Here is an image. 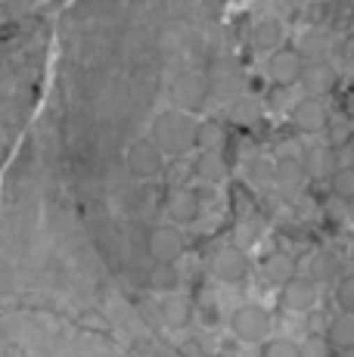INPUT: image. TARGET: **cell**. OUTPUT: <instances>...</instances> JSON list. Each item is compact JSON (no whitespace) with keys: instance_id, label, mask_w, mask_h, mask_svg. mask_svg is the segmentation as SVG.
<instances>
[{"instance_id":"obj_1","label":"cell","mask_w":354,"mask_h":357,"mask_svg":"<svg viewBox=\"0 0 354 357\" xmlns=\"http://www.w3.org/2000/svg\"><path fill=\"white\" fill-rule=\"evenodd\" d=\"M149 140L162 149L165 155H183L196 146V119L183 109H168L153 121Z\"/></svg>"},{"instance_id":"obj_2","label":"cell","mask_w":354,"mask_h":357,"mask_svg":"<svg viewBox=\"0 0 354 357\" xmlns=\"http://www.w3.org/2000/svg\"><path fill=\"white\" fill-rule=\"evenodd\" d=\"M302 68L305 59L295 47H277V50L264 53V75H268L270 87L302 84Z\"/></svg>"},{"instance_id":"obj_3","label":"cell","mask_w":354,"mask_h":357,"mask_svg":"<svg viewBox=\"0 0 354 357\" xmlns=\"http://www.w3.org/2000/svg\"><path fill=\"white\" fill-rule=\"evenodd\" d=\"M230 329L243 342H268L270 335V314L261 305H240L230 317Z\"/></svg>"},{"instance_id":"obj_4","label":"cell","mask_w":354,"mask_h":357,"mask_svg":"<svg viewBox=\"0 0 354 357\" xmlns=\"http://www.w3.org/2000/svg\"><path fill=\"white\" fill-rule=\"evenodd\" d=\"M125 162H128V171H131L134 177L149 181V177L162 174V168H165V153H162L149 137H143V140H134L131 146H128Z\"/></svg>"},{"instance_id":"obj_5","label":"cell","mask_w":354,"mask_h":357,"mask_svg":"<svg viewBox=\"0 0 354 357\" xmlns=\"http://www.w3.org/2000/svg\"><path fill=\"white\" fill-rule=\"evenodd\" d=\"M336 84H339V72L332 68L330 59H326V56L305 59V68H302V87H305V93L323 100L326 93L336 91Z\"/></svg>"},{"instance_id":"obj_6","label":"cell","mask_w":354,"mask_h":357,"mask_svg":"<svg viewBox=\"0 0 354 357\" xmlns=\"http://www.w3.org/2000/svg\"><path fill=\"white\" fill-rule=\"evenodd\" d=\"M292 125L302 130V134H320V130H326L330 115H326L323 100L311 97V93L298 97L295 102H292Z\"/></svg>"},{"instance_id":"obj_7","label":"cell","mask_w":354,"mask_h":357,"mask_svg":"<svg viewBox=\"0 0 354 357\" xmlns=\"http://www.w3.org/2000/svg\"><path fill=\"white\" fill-rule=\"evenodd\" d=\"M249 271V258L240 245H221L212 255V273L224 283H240Z\"/></svg>"},{"instance_id":"obj_8","label":"cell","mask_w":354,"mask_h":357,"mask_svg":"<svg viewBox=\"0 0 354 357\" xmlns=\"http://www.w3.org/2000/svg\"><path fill=\"white\" fill-rule=\"evenodd\" d=\"M283 305L289 311H314L317 305V280L314 277H292L283 286Z\"/></svg>"},{"instance_id":"obj_9","label":"cell","mask_w":354,"mask_h":357,"mask_svg":"<svg viewBox=\"0 0 354 357\" xmlns=\"http://www.w3.org/2000/svg\"><path fill=\"white\" fill-rule=\"evenodd\" d=\"M305 168H308L311 177H332L342 165H339V153L332 143H317V146H308L302 155Z\"/></svg>"},{"instance_id":"obj_10","label":"cell","mask_w":354,"mask_h":357,"mask_svg":"<svg viewBox=\"0 0 354 357\" xmlns=\"http://www.w3.org/2000/svg\"><path fill=\"white\" fill-rule=\"evenodd\" d=\"M146 249H149V255H153V261H171L174 264L183 252V236L174 227H155L149 233Z\"/></svg>"},{"instance_id":"obj_11","label":"cell","mask_w":354,"mask_h":357,"mask_svg":"<svg viewBox=\"0 0 354 357\" xmlns=\"http://www.w3.org/2000/svg\"><path fill=\"white\" fill-rule=\"evenodd\" d=\"M295 50L302 53V59H320L330 53V34L320 25H308L295 34Z\"/></svg>"},{"instance_id":"obj_12","label":"cell","mask_w":354,"mask_h":357,"mask_svg":"<svg viewBox=\"0 0 354 357\" xmlns=\"http://www.w3.org/2000/svg\"><path fill=\"white\" fill-rule=\"evenodd\" d=\"M227 143V130L221 119H196V146L202 153H221Z\"/></svg>"},{"instance_id":"obj_13","label":"cell","mask_w":354,"mask_h":357,"mask_svg":"<svg viewBox=\"0 0 354 357\" xmlns=\"http://www.w3.org/2000/svg\"><path fill=\"white\" fill-rule=\"evenodd\" d=\"M168 218H174L177 224H190L193 218H199V196L193 190H174L168 196Z\"/></svg>"},{"instance_id":"obj_14","label":"cell","mask_w":354,"mask_h":357,"mask_svg":"<svg viewBox=\"0 0 354 357\" xmlns=\"http://www.w3.org/2000/svg\"><path fill=\"white\" fill-rule=\"evenodd\" d=\"M305 174H308V168H305V162L298 159V155H280V159L274 162V181L286 190L298 187V183L305 181Z\"/></svg>"},{"instance_id":"obj_15","label":"cell","mask_w":354,"mask_h":357,"mask_svg":"<svg viewBox=\"0 0 354 357\" xmlns=\"http://www.w3.org/2000/svg\"><path fill=\"white\" fill-rule=\"evenodd\" d=\"M193 174L202 183H221L227 177V162H224L221 153H202L193 165Z\"/></svg>"},{"instance_id":"obj_16","label":"cell","mask_w":354,"mask_h":357,"mask_svg":"<svg viewBox=\"0 0 354 357\" xmlns=\"http://www.w3.org/2000/svg\"><path fill=\"white\" fill-rule=\"evenodd\" d=\"M264 280L274 286H286L292 277H295V261H292L289 255H283V252H277V255H270L268 261H264Z\"/></svg>"},{"instance_id":"obj_17","label":"cell","mask_w":354,"mask_h":357,"mask_svg":"<svg viewBox=\"0 0 354 357\" xmlns=\"http://www.w3.org/2000/svg\"><path fill=\"white\" fill-rule=\"evenodd\" d=\"M162 317H165L168 326L180 329L190 324V317H193V305H190L183 295H168L165 301H162Z\"/></svg>"},{"instance_id":"obj_18","label":"cell","mask_w":354,"mask_h":357,"mask_svg":"<svg viewBox=\"0 0 354 357\" xmlns=\"http://www.w3.org/2000/svg\"><path fill=\"white\" fill-rule=\"evenodd\" d=\"M180 277L177 267H171V261H155V267H149V289L155 292H174Z\"/></svg>"},{"instance_id":"obj_19","label":"cell","mask_w":354,"mask_h":357,"mask_svg":"<svg viewBox=\"0 0 354 357\" xmlns=\"http://www.w3.org/2000/svg\"><path fill=\"white\" fill-rule=\"evenodd\" d=\"M330 342L336 348H351L354 345V314H339V317L330 320V329H326Z\"/></svg>"},{"instance_id":"obj_20","label":"cell","mask_w":354,"mask_h":357,"mask_svg":"<svg viewBox=\"0 0 354 357\" xmlns=\"http://www.w3.org/2000/svg\"><path fill=\"white\" fill-rule=\"evenodd\" d=\"M311 277L317 283H330L332 277H339V258L332 252H317L314 261H311Z\"/></svg>"},{"instance_id":"obj_21","label":"cell","mask_w":354,"mask_h":357,"mask_svg":"<svg viewBox=\"0 0 354 357\" xmlns=\"http://www.w3.org/2000/svg\"><path fill=\"white\" fill-rule=\"evenodd\" d=\"M330 181H332V193H336V199L351 202V199H354V165H351V168H339Z\"/></svg>"},{"instance_id":"obj_22","label":"cell","mask_w":354,"mask_h":357,"mask_svg":"<svg viewBox=\"0 0 354 357\" xmlns=\"http://www.w3.org/2000/svg\"><path fill=\"white\" fill-rule=\"evenodd\" d=\"M302 357H332V342L323 333H311L302 342Z\"/></svg>"},{"instance_id":"obj_23","label":"cell","mask_w":354,"mask_h":357,"mask_svg":"<svg viewBox=\"0 0 354 357\" xmlns=\"http://www.w3.org/2000/svg\"><path fill=\"white\" fill-rule=\"evenodd\" d=\"M261 357H302V345H295L292 339H268Z\"/></svg>"},{"instance_id":"obj_24","label":"cell","mask_w":354,"mask_h":357,"mask_svg":"<svg viewBox=\"0 0 354 357\" xmlns=\"http://www.w3.org/2000/svg\"><path fill=\"white\" fill-rule=\"evenodd\" d=\"M326 134H330L332 146H345V143L351 140V121L348 119H330V125H326Z\"/></svg>"},{"instance_id":"obj_25","label":"cell","mask_w":354,"mask_h":357,"mask_svg":"<svg viewBox=\"0 0 354 357\" xmlns=\"http://www.w3.org/2000/svg\"><path fill=\"white\" fill-rule=\"evenodd\" d=\"M336 305L345 314H354V277H342L336 286Z\"/></svg>"},{"instance_id":"obj_26","label":"cell","mask_w":354,"mask_h":357,"mask_svg":"<svg viewBox=\"0 0 354 357\" xmlns=\"http://www.w3.org/2000/svg\"><path fill=\"white\" fill-rule=\"evenodd\" d=\"M199 317H202V324L215 326L217 324V307L212 305V301H202V305H199Z\"/></svg>"},{"instance_id":"obj_27","label":"cell","mask_w":354,"mask_h":357,"mask_svg":"<svg viewBox=\"0 0 354 357\" xmlns=\"http://www.w3.org/2000/svg\"><path fill=\"white\" fill-rule=\"evenodd\" d=\"M311 333H323V329H330V320H326V314H317L311 311V320H308Z\"/></svg>"},{"instance_id":"obj_28","label":"cell","mask_w":354,"mask_h":357,"mask_svg":"<svg viewBox=\"0 0 354 357\" xmlns=\"http://www.w3.org/2000/svg\"><path fill=\"white\" fill-rule=\"evenodd\" d=\"M336 357H354V345H351V348H339Z\"/></svg>"},{"instance_id":"obj_29","label":"cell","mask_w":354,"mask_h":357,"mask_svg":"<svg viewBox=\"0 0 354 357\" xmlns=\"http://www.w3.org/2000/svg\"><path fill=\"white\" fill-rule=\"evenodd\" d=\"M217 357H240V351H233V348H227V351H221Z\"/></svg>"},{"instance_id":"obj_30","label":"cell","mask_w":354,"mask_h":357,"mask_svg":"<svg viewBox=\"0 0 354 357\" xmlns=\"http://www.w3.org/2000/svg\"><path fill=\"white\" fill-rule=\"evenodd\" d=\"M351 165H354V149H351Z\"/></svg>"}]
</instances>
